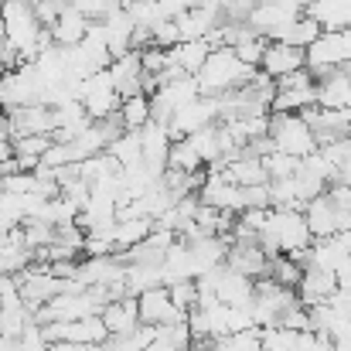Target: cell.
<instances>
[{"mask_svg":"<svg viewBox=\"0 0 351 351\" xmlns=\"http://www.w3.org/2000/svg\"><path fill=\"white\" fill-rule=\"evenodd\" d=\"M259 242L269 256L276 252H287L293 259H300L311 242H314V232L307 226V215L300 208H269L266 212V222L259 229Z\"/></svg>","mask_w":351,"mask_h":351,"instance_id":"6da1fadb","label":"cell"},{"mask_svg":"<svg viewBox=\"0 0 351 351\" xmlns=\"http://www.w3.org/2000/svg\"><path fill=\"white\" fill-rule=\"evenodd\" d=\"M252 65H245L239 55H235V48L229 45H222V48H215L212 55H208V62L202 65V72L195 75L198 79V86H202V93L205 96H226V93H232L239 86H245L249 79H252Z\"/></svg>","mask_w":351,"mask_h":351,"instance_id":"7a4b0ae2","label":"cell"},{"mask_svg":"<svg viewBox=\"0 0 351 351\" xmlns=\"http://www.w3.org/2000/svg\"><path fill=\"white\" fill-rule=\"evenodd\" d=\"M269 140H273L276 150H283L290 157H300V160L321 147L314 126L304 119V113H273V119H269Z\"/></svg>","mask_w":351,"mask_h":351,"instance_id":"3957f363","label":"cell"},{"mask_svg":"<svg viewBox=\"0 0 351 351\" xmlns=\"http://www.w3.org/2000/svg\"><path fill=\"white\" fill-rule=\"evenodd\" d=\"M317 106V79L311 69L290 72L283 79H276V96H273V113H304Z\"/></svg>","mask_w":351,"mask_h":351,"instance_id":"277c9868","label":"cell"},{"mask_svg":"<svg viewBox=\"0 0 351 351\" xmlns=\"http://www.w3.org/2000/svg\"><path fill=\"white\" fill-rule=\"evenodd\" d=\"M136 307H140V324H154V328H167V324H178V321H188V311H181L174 300H171V290L167 287H154V290H143L136 297Z\"/></svg>","mask_w":351,"mask_h":351,"instance_id":"5b68a950","label":"cell"},{"mask_svg":"<svg viewBox=\"0 0 351 351\" xmlns=\"http://www.w3.org/2000/svg\"><path fill=\"white\" fill-rule=\"evenodd\" d=\"M51 345L55 341H75V345H103L110 338L106 331V321L103 314H93V317H79V321H55V324H45Z\"/></svg>","mask_w":351,"mask_h":351,"instance_id":"8992f818","label":"cell"},{"mask_svg":"<svg viewBox=\"0 0 351 351\" xmlns=\"http://www.w3.org/2000/svg\"><path fill=\"white\" fill-rule=\"evenodd\" d=\"M300 69H307V48H297V45H287V41H269L266 45L259 72H266L269 79H283V75L300 72Z\"/></svg>","mask_w":351,"mask_h":351,"instance_id":"52a82bcc","label":"cell"},{"mask_svg":"<svg viewBox=\"0 0 351 351\" xmlns=\"http://www.w3.org/2000/svg\"><path fill=\"white\" fill-rule=\"evenodd\" d=\"M226 263H229L232 269H239V273L252 276V280H259V276L269 273V252L263 249L259 239H232Z\"/></svg>","mask_w":351,"mask_h":351,"instance_id":"ba28073f","label":"cell"},{"mask_svg":"<svg viewBox=\"0 0 351 351\" xmlns=\"http://www.w3.org/2000/svg\"><path fill=\"white\" fill-rule=\"evenodd\" d=\"M341 290L338 283V273H328V269H317V266H304V276L297 283V293L307 307H317V304H331V297Z\"/></svg>","mask_w":351,"mask_h":351,"instance_id":"9c48e42d","label":"cell"},{"mask_svg":"<svg viewBox=\"0 0 351 351\" xmlns=\"http://www.w3.org/2000/svg\"><path fill=\"white\" fill-rule=\"evenodd\" d=\"M212 51H215V45H212L208 38L178 41V45H171V48H167V62H171V69H174V72H181V75H198Z\"/></svg>","mask_w":351,"mask_h":351,"instance_id":"30bf717a","label":"cell"},{"mask_svg":"<svg viewBox=\"0 0 351 351\" xmlns=\"http://www.w3.org/2000/svg\"><path fill=\"white\" fill-rule=\"evenodd\" d=\"M89 27H93V21H89V17H86L79 7L65 3V10L55 17V24H51L48 31H51L55 45H62V48H72V45H79V41L89 34Z\"/></svg>","mask_w":351,"mask_h":351,"instance_id":"8fae6325","label":"cell"},{"mask_svg":"<svg viewBox=\"0 0 351 351\" xmlns=\"http://www.w3.org/2000/svg\"><path fill=\"white\" fill-rule=\"evenodd\" d=\"M99 314H103V321H106L110 338H113V335H133V331L140 328V307H136V297H117V300H110Z\"/></svg>","mask_w":351,"mask_h":351,"instance_id":"7c38bea8","label":"cell"},{"mask_svg":"<svg viewBox=\"0 0 351 351\" xmlns=\"http://www.w3.org/2000/svg\"><path fill=\"white\" fill-rule=\"evenodd\" d=\"M317 106H324V110H351L348 69H338V72L317 79Z\"/></svg>","mask_w":351,"mask_h":351,"instance_id":"4fadbf2b","label":"cell"},{"mask_svg":"<svg viewBox=\"0 0 351 351\" xmlns=\"http://www.w3.org/2000/svg\"><path fill=\"white\" fill-rule=\"evenodd\" d=\"M117 117H119V123H123V130H140V126H147V123L154 119V103H150L147 93L123 96Z\"/></svg>","mask_w":351,"mask_h":351,"instance_id":"5bb4252c","label":"cell"},{"mask_svg":"<svg viewBox=\"0 0 351 351\" xmlns=\"http://www.w3.org/2000/svg\"><path fill=\"white\" fill-rule=\"evenodd\" d=\"M154 219H117L113 226V242H117V252H126L140 242H147V235L154 232Z\"/></svg>","mask_w":351,"mask_h":351,"instance_id":"9a60e30c","label":"cell"},{"mask_svg":"<svg viewBox=\"0 0 351 351\" xmlns=\"http://www.w3.org/2000/svg\"><path fill=\"white\" fill-rule=\"evenodd\" d=\"M321 21L317 17H311L307 10L297 17V21H290L287 27H283V34L276 38V41H287V45H297V48H307V45H314L317 38H321Z\"/></svg>","mask_w":351,"mask_h":351,"instance_id":"2e32d148","label":"cell"},{"mask_svg":"<svg viewBox=\"0 0 351 351\" xmlns=\"http://www.w3.org/2000/svg\"><path fill=\"white\" fill-rule=\"evenodd\" d=\"M110 154L117 157L119 167H133L143 160V133L140 130H123L117 140L110 143Z\"/></svg>","mask_w":351,"mask_h":351,"instance_id":"e0dca14e","label":"cell"},{"mask_svg":"<svg viewBox=\"0 0 351 351\" xmlns=\"http://www.w3.org/2000/svg\"><path fill=\"white\" fill-rule=\"evenodd\" d=\"M304 331H293L287 324H273L263 328V351H300Z\"/></svg>","mask_w":351,"mask_h":351,"instance_id":"ac0fdd59","label":"cell"},{"mask_svg":"<svg viewBox=\"0 0 351 351\" xmlns=\"http://www.w3.org/2000/svg\"><path fill=\"white\" fill-rule=\"evenodd\" d=\"M167 290H171V300H174L181 311L191 314V311L198 307V297H202V293H198V280H178V283H171Z\"/></svg>","mask_w":351,"mask_h":351,"instance_id":"d6986e66","label":"cell"},{"mask_svg":"<svg viewBox=\"0 0 351 351\" xmlns=\"http://www.w3.org/2000/svg\"><path fill=\"white\" fill-rule=\"evenodd\" d=\"M143 351H178V348H174L167 338H160V331H157V338H154V341H150V345H147Z\"/></svg>","mask_w":351,"mask_h":351,"instance_id":"ffe728a7","label":"cell"},{"mask_svg":"<svg viewBox=\"0 0 351 351\" xmlns=\"http://www.w3.org/2000/svg\"><path fill=\"white\" fill-rule=\"evenodd\" d=\"M0 75H3V62H0Z\"/></svg>","mask_w":351,"mask_h":351,"instance_id":"44dd1931","label":"cell"},{"mask_svg":"<svg viewBox=\"0 0 351 351\" xmlns=\"http://www.w3.org/2000/svg\"><path fill=\"white\" fill-rule=\"evenodd\" d=\"M348 75H351V65H348Z\"/></svg>","mask_w":351,"mask_h":351,"instance_id":"7402d4cb","label":"cell"}]
</instances>
